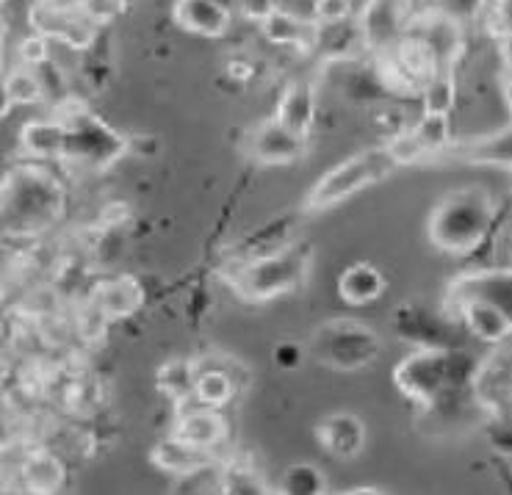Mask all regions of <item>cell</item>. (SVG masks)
I'll return each instance as SVG.
<instances>
[{
    "mask_svg": "<svg viewBox=\"0 0 512 495\" xmlns=\"http://www.w3.org/2000/svg\"><path fill=\"white\" fill-rule=\"evenodd\" d=\"M477 368L471 354L452 352L446 346H421L393 368V385L418 407L432 410L449 396L471 390Z\"/></svg>",
    "mask_w": 512,
    "mask_h": 495,
    "instance_id": "obj_1",
    "label": "cell"
},
{
    "mask_svg": "<svg viewBox=\"0 0 512 495\" xmlns=\"http://www.w3.org/2000/svg\"><path fill=\"white\" fill-rule=\"evenodd\" d=\"M496 219V197L482 186H468L446 194L427 222V236L449 255H471L482 247Z\"/></svg>",
    "mask_w": 512,
    "mask_h": 495,
    "instance_id": "obj_2",
    "label": "cell"
},
{
    "mask_svg": "<svg viewBox=\"0 0 512 495\" xmlns=\"http://www.w3.org/2000/svg\"><path fill=\"white\" fill-rule=\"evenodd\" d=\"M64 211V189L36 166H14L3 183V222L9 233L31 236L56 222Z\"/></svg>",
    "mask_w": 512,
    "mask_h": 495,
    "instance_id": "obj_3",
    "label": "cell"
},
{
    "mask_svg": "<svg viewBox=\"0 0 512 495\" xmlns=\"http://www.w3.org/2000/svg\"><path fill=\"white\" fill-rule=\"evenodd\" d=\"M308 266L310 249L305 244L280 247L277 252L255 255V258L239 263L227 274V283L250 302H269L277 296L291 294L294 288L305 283Z\"/></svg>",
    "mask_w": 512,
    "mask_h": 495,
    "instance_id": "obj_4",
    "label": "cell"
},
{
    "mask_svg": "<svg viewBox=\"0 0 512 495\" xmlns=\"http://www.w3.org/2000/svg\"><path fill=\"white\" fill-rule=\"evenodd\" d=\"M310 352L319 363L335 371H360L380 357L382 341L363 321L333 319L313 330Z\"/></svg>",
    "mask_w": 512,
    "mask_h": 495,
    "instance_id": "obj_5",
    "label": "cell"
},
{
    "mask_svg": "<svg viewBox=\"0 0 512 495\" xmlns=\"http://www.w3.org/2000/svg\"><path fill=\"white\" fill-rule=\"evenodd\" d=\"M396 169H399V164H396V158L385 144L374 147V150H366V153L352 155V158H346L344 164H338L327 175H322V180L310 189L308 208L310 211L333 208L338 202L355 197L358 191L380 183L382 177H388Z\"/></svg>",
    "mask_w": 512,
    "mask_h": 495,
    "instance_id": "obj_6",
    "label": "cell"
},
{
    "mask_svg": "<svg viewBox=\"0 0 512 495\" xmlns=\"http://www.w3.org/2000/svg\"><path fill=\"white\" fill-rule=\"evenodd\" d=\"M67 125V150L64 161L84 164L89 169H100L117 161L120 155L128 153V139L103 125L100 119L92 117L89 111H78L61 119Z\"/></svg>",
    "mask_w": 512,
    "mask_h": 495,
    "instance_id": "obj_7",
    "label": "cell"
},
{
    "mask_svg": "<svg viewBox=\"0 0 512 495\" xmlns=\"http://www.w3.org/2000/svg\"><path fill=\"white\" fill-rule=\"evenodd\" d=\"M488 302L512 319V266L510 269H482L454 277L446 288V305L454 310L463 302Z\"/></svg>",
    "mask_w": 512,
    "mask_h": 495,
    "instance_id": "obj_8",
    "label": "cell"
},
{
    "mask_svg": "<svg viewBox=\"0 0 512 495\" xmlns=\"http://www.w3.org/2000/svg\"><path fill=\"white\" fill-rule=\"evenodd\" d=\"M305 142L297 133H291L286 125H280L277 119H263L247 133V153L269 166L294 164L305 153Z\"/></svg>",
    "mask_w": 512,
    "mask_h": 495,
    "instance_id": "obj_9",
    "label": "cell"
},
{
    "mask_svg": "<svg viewBox=\"0 0 512 495\" xmlns=\"http://www.w3.org/2000/svg\"><path fill=\"white\" fill-rule=\"evenodd\" d=\"M507 343V341H504ZM499 343V349L482 360L471 382L474 399L488 407L490 413L512 407V349Z\"/></svg>",
    "mask_w": 512,
    "mask_h": 495,
    "instance_id": "obj_10",
    "label": "cell"
},
{
    "mask_svg": "<svg viewBox=\"0 0 512 495\" xmlns=\"http://www.w3.org/2000/svg\"><path fill=\"white\" fill-rule=\"evenodd\" d=\"M150 462L161 471L175 473L180 479H191L197 473L211 471L216 465L214 448L194 446L189 440H183L178 435H169L167 440H161L158 446L150 451Z\"/></svg>",
    "mask_w": 512,
    "mask_h": 495,
    "instance_id": "obj_11",
    "label": "cell"
},
{
    "mask_svg": "<svg viewBox=\"0 0 512 495\" xmlns=\"http://www.w3.org/2000/svg\"><path fill=\"white\" fill-rule=\"evenodd\" d=\"M402 25H405V14H402V3L399 0H371L363 9V20L358 23L363 45L374 50H391L399 45L402 39Z\"/></svg>",
    "mask_w": 512,
    "mask_h": 495,
    "instance_id": "obj_12",
    "label": "cell"
},
{
    "mask_svg": "<svg viewBox=\"0 0 512 495\" xmlns=\"http://www.w3.org/2000/svg\"><path fill=\"white\" fill-rule=\"evenodd\" d=\"M316 437L324 451L335 460H355L366 446V426L358 415L335 413L319 421Z\"/></svg>",
    "mask_w": 512,
    "mask_h": 495,
    "instance_id": "obj_13",
    "label": "cell"
},
{
    "mask_svg": "<svg viewBox=\"0 0 512 495\" xmlns=\"http://www.w3.org/2000/svg\"><path fill=\"white\" fill-rule=\"evenodd\" d=\"M175 23L191 34L222 39L230 31V9L216 0H175Z\"/></svg>",
    "mask_w": 512,
    "mask_h": 495,
    "instance_id": "obj_14",
    "label": "cell"
},
{
    "mask_svg": "<svg viewBox=\"0 0 512 495\" xmlns=\"http://www.w3.org/2000/svg\"><path fill=\"white\" fill-rule=\"evenodd\" d=\"M454 313H460L465 321L468 332L482 343L490 346H499V343L510 341L512 338V319L507 313H501L499 307L488 305V302H463V305L454 307Z\"/></svg>",
    "mask_w": 512,
    "mask_h": 495,
    "instance_id": "obj_15",
    "label": "cell"
},
{
    "mask_svg": "<svg viewBox=\"0 0 512 495\" xmlns=\"http://www.w3.org/2000/svg\"><path fill=\"white\" fill-rule=\"evenodd\" d=\"M172 435L189 440L194 446L203 448H216L219 443H225L227 437V421L219 415L216 407H205L197 401V407L183 410L178 418V426Z\"/></svg>",
    "mask_w": 512,
    "mask_h": 495,
    "instance_id": "obj_16",
    "label": "cell"
},
{
    "mask_svg": "<svg viewBox=\"0 0 512 495\" xmlns=\"http://www.w3.org/2000/svg\"><path fill=\"white\" fill-rule=\"evenodd\" d=\"M274 119L280 125H286L291 133H297L302 139H308L313 122H316V95L308 81H294L288 86L280 103H277V114Z\"/></svg>",
    "mask_w": 512,
    "mask_h": 495,
    "instance_id": "obj_17",
    "label": "cell"
},
{
    "mask_svg": "<svg viewBox=\"0 0 512 495\" xmlns=\"http://www.w3.org/2000/svg\"><path fill=\"white\" fill-rule=\"evenodd\" d=\"M385 274L374 263H352L338 277V294L346 305L363 307L385 294Z\"/></svg>",
    "mask_w": 512,
    "mask_h": 495,
    "instance_id": "obj_18",
    "label": "cell"
},
{
    "mask_svg": "<svg viewBox=\"0 0 512 495\" xmlns=\"http://www.w3.org/2000/svg\"><path fill=\"white\" fill-rule=\"evenodd\" d=\"M261 28L263 36L272 45H277V48L316 50V42H319V25L313 23V20L305 23V20L283 12V9H277L269 20H263Z\"/></svg>",
    "mask_w": 512,
    "mask_h": 495,
    "instance_id": "obj_19",
    "label": "cell"
},
{
    "mask_svg": "<svg viewBox=\"0 0 512 495\" xmlns=\"http://www.w3.org/2000/svg\"><path fill=\"white\" fill-rule=\"evenodd\" d=\"M20 147L28 158L45 161V158H64L67 150V125L64 122H48L34 119L20 130Z\"/></svg>",
    "mask_w": 512,
    "mask_h": 495,
    "instance_id": "obj_20",
    "label": "cell"
},
{
    "mask_svg": "<svg viewBox=\"0 0 512 495\" xmlns=\"http://www.w3.org/2000/svg\"><path fill=\"white\" fill-rule=\"evenodd\" d=\"M92 305L106 316V319H128L142 305V285L133 277H117L108 283L97 285Z\"/></svg>",
    "mask_w": 512,
    "mask_h": 495,
    "instance_id": "obj_21",
    "label": "cell"
},
{
    "mask_svg": "<svg viewBox=\"0 0 512 495\" xmlns=\"http://www.w3.org/2000/svg\"><path fill=\"white\" fill-rule=\"evenodd\" d=\"M454 153L460 155L463 161L510 166L512 169V122L507 128L490 133V136H479V139H471V142L454 144Z\"/></svg>",
    "mask_w": 512,
    "mask_h": 495,
    "instance_id": "obj_22",
    "label": "cell"
},
{
    "mask_svg": "<svg viewBox=\"0 0 512 495\" xmlns=\"http://www.w3.org/2000/svg\"><path fill=\"white\" fill-rule=\"evenodd\" d=\"M64 465L48 451H36L23 465V484L28 493H56L64 484Z\"/></svg>",
    "mask_w": 512,
    "mask_h": 495,
    "instance_id": "obj_23",
    "label": "cell"
},
{
    "mask_svg": "<svg viewBox=\"0 0 512 495\" xmlns=\"http://www.w3.org/2000/svg\"><path fill=\"white\" fill-rule=\"evenodd\" d=\"M197 377H200V366L197 363L175 357V360H169V363L158 368V390L167 393L169 399L183 404V401L194 399Z\"/></svg>",
    "mask_w": 512,
    "mask_h": 495,
    "instance_id": "obj_24",
    "label": "cell"
},
{
    "mask_svg": "<svg viewBox=\"0 0 512 495\" xmlns=\"http://www.w3.org/2000/svg\"><path fill=\"white\" fill-rule=\"evenodd\" d=\"M3 111L9 114L14 106H34L39 100H45V86H42V78L34 67H14L9 75H6V83H3Z\"/></svg>",
    "mask_w": 512,
    "mask_h": 495,
    "instance_id": "obj_25",
    "label": "cell"
},
{
    "mask_svg": "<svg viewBox=\"0 0 512 495\" xmlns=\"http://www.w3.org/2000/svg\"><path fill=\"white\" fill-rule=\"evenodd\" d=\"M236 396V379L227 374L225 368H200L197 388H194V401H200L205 407L222 410L230 399Z\"/></svg>",
    "mask_w": 512,
    "mask_h": 495,
    "instance_id": "obj_26",
    "label": "cell"
},
{
    "mask_svg": "<svg viewBox=\"0 0 512 495\" xmlns=\"http://www.w3.org/2000/svg\"><path fill=\"white\" fill-rule=\"evenodd\" d=\"M421 103L427 114H452L457 103V83L452 70H438L421 89Z\"/></svg>",
    "mask_w": 512,
    "mask_h": 495,
    "instance_id": "obj_27",
    "label": "cell"
},
{
    "mask_svg": "<svg viewBox=\"0 0 512 495\" xmlns=\"http://www.w3.org/2000/svg\"><path fill=\"white\" fill-rule=\"evenodd\" d=\"M413 136L418 144L424 147V153L435 155L446 150L452 144V125H449V114H421L416 125H413Z\"/></svg>",
    "mask_w": 512,
    "mask_h": 495,
    "instance_id": "obj_28",
    "label": "cell"
},
{
    "mask_svg": "<svg viewBox=\"0 0 512 495\" xmlns=\"http://www.w3.org/2000/svg\"><path fill=\"white\" fill-rule=\"evenodd\" d=\"M327 490V479L316 465H291L283 473V482H280V493L286 495H322Z\"/></svg>",
    "mask_w": 512,
    "mask_h": 495,
    "instance_id": "obj_29",
    "label": "cell"
},
{
    "mask_svg": "<svg viewBox=\"0 0 512 495\" xmlns=\"http://www.w3.org/2000/svg\"><path fill=\"white\" fill-rule=\"evenodd\" d=\"M222 493H269L266 484L250 465H227L219 479Z\"/></svg>",
    "mask_w": 512,
    "mask_h": 495,
    "instance_id": "obj_30",
    "label": "cell"
},
{
    "mask_svg": "<svg viewBox=\"0 0 512 495\" xmlns=\"http://www.w3.org/2000/svg\"><path fill=\"white\" fill-rule=\"evenodd\" d=\"M490 446L496 448L504 457H512V407L490 413L488 426H485Z\"/></svg>",
    "mask_w": 512,
    "mask_h": 495,
    "instance_id": "obj_31",
    "label": "cell"
},
{
    "mask_svg": "<svg viewBox=\"0 0 512 495\" xmlns=\"http://www.w3.org/2000/svg\"><path fill=\"white\" fill-rule=\"evenodd\" d=\"M352 12H355L352 0H316V3H313V23L316 25L349 23Z\"/></svg>",
    "mask_w": 512,
    "mask_h": 495,
    "instance_id": "obj_32",
    "label": "cell"
},
{
    "mask_svg": "<svg viewBox=\"0 0 512 495\" xmlns=\"http://www.w3.org/2000/svg\"><path fill=\"white\" fill-rule=\"evenodd\" d=\"M385 147L391 150V155L396 158V164L399 166L416 164V161H421V158H427L424 147H421L416 136H413V130H402V133H396Z\"/></svg>",
    "mask_w": 512,
    "mask_h": 495,
    "instance_id": "obj_33",
    "label": "cell"
},
{
    "mask_svg": "<svg viewBox=\"0 0 512 495\" xmlns=\"http://www.w3.org/2000/svg\"><path fill=\"white\" fill-rule=\"evenodd\" d=\"M50 39L45 34H39L34 31L31 36H25L20 39V45H17V56L23 61L25 67H39V64H45L50 59Z\"/></svg>",
    "mask_w": 512,
    "mask_h": 495,
    "instance_id": "obj_34",
    "label": "cell"
},
{
    "mask_svg": "<svg viewBox=\"0 0 512 495\" xmlns=\"http://www.w3.org/2000/svg\"><path fill=\"white\" fill-rule=\"evenodd\" d=\"M78 12L84 14L95 28L97 25H108L120 14V0H81Z\"/></svg>",
    "mask_w": 512,
    "mask_h": 495,
    "instance_id": "obj_35",
    "label": "cell"
},
{
    "mask_svg": "<svg viewBox=\"0 0 512 495\" xmlns=\"http://www.w3.org/2000/svg\"><path fill=\"white\" fill-rule=\"evenodd\" d=\"M236 12L250 20V23L261 25L263 20H269L277 12V3L274 0H236Z\"/></svg>",
    "mask_w": 512,
    "mask_h": 495,
    "instance_id": "obj_36",
    "label": "cell"
},
{
    "mask_svg": "<svg viewBox=\"0 0 512 495\" xmlns=\"http://www.w3.org/2000/svg\"><path fill=\"white\" fill-rule=\"evenodd\" d=\"M302 360H305V352H302V346L294 341H283L274 346V363L277 368H283V371H297L302 366Z\"/></svg>",
    "mask_w": 512,
    "mask_h": 495,
    "instance_id": "obj_37",
    "label": "cell"
},
{
    "mask_svg": "<svg viewBox=\"0 0 512 495\" xmlns=\"http://www.w3.org/2000/svg\"><path fill=\"white\" fill-rule=\"evenodd\" d=\"M482 9V0H441L438 12L452 17L457 23H463L465 17H474Z\"/></svg>",
    "mask_w": 512,
    "mask_h": 495,
    "instance_id": "obj_38",
    "label": "cell"
},
{
    "mask_svg": "<svg viewBox=\"0 0 512 495\" xmlns=\"http://www.w3.org/2000/svg\"><path fill=\"white\" fill-rule=\"evenodd\" d=\"M128 150L139 155V158H153L158 153V142H155L153 136H136V139H128Z\"/></svg>",
    "mask_w": 512,
    "mask_h": 495,
    "instance_id": "obj_39",
    "label": "cell"
},
{
    "mask_svg": "<svg viewBox=\"0 0 512 495\" xmlns=\"http://www.w3.org/2000/svg\"><path fill=\"white\" fill-rule=\"evenodd\" d=\"M496 23L501 25V36L512 34V0H496Z\"/></svg>",
    "mask_w": 512,
    "mask_h": 495,
    "instance_id": "obj_40",
    "label": "cell"
},
{
    "mask_svg": "<svg viewBox=\"0 0 512 495\" xmlns=\"http://www.w3.org/2000/svg\"><path fill=\"white\" fill-rule=\"evenodd\" d=\"M227 75H230V78H239V81H244V78H250L252 75V64L250 61H233V64H230V70H227Z\"/></svg>",
    "mask_w": 512,
    "mask_h": 495,
    "instance_id": "obj_41",
    "label": "cell"
},
{
    "mask_svg": "<svg viewBox=\"0 0 512 495\" xmlns=\"http://www.w3.org/2000/svg\"><path fill=\"white\" fill-rule=\"evenodd\" d=\"M501 56H504L507 70H512V34L501 36Z\"/></svg>",
    "mask_w": 512,
    "mask_h": 495,
    "instance_id": "obj_42",
    "label": "cell"
},
{
    "mask_svg": "<svg viewBox=\"0 0 512 495\" xmlns=\"http://www.w3.org/2000/svg\"><path fill=\"white\" fill-rule=\"evenodd\" d=\"M349 493L352 495H366V493H380V487H352V490H349Z\"/></svg>",
    "mask_w": 512,
    "mask_h": 495,
    "instance_id": "obj_43",
    "label": "cell"
}]
</instances>
